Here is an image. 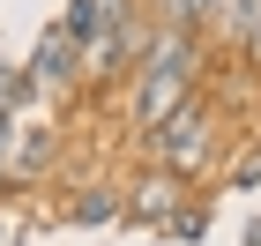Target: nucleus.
<instances>
[{
    "label": "nucleus",
    "mask_w": 261,
    "mask_h": 246,
    "mask_svg": "<svg viewBox=\"0 0 261 246\" xmlns=\"http://www.w3.org/2000/svg\"><path fill=\"white\" fill-rule=\"evenodd\" d=\"M172 209H179V179H172V172H157L149 186H135V202H127V216H135V224H164Z\"/></svg>",
    "instance_id": "20e7f679"
},
{
    "label": "nucleus",
    "mask_w": 261,
    "mask_h": 246,
    "mask_svg": "<svg viewBox=\"0 0 261 246\" xmlns=\"http://www.w3.org/2000/svg\"><path fill=\"white\" fill-rule=\"evenodd\" d=\"M149 142H157V157L172 164V172H201V164H209V112L187 97L179 112H172V120L149 134Z\"/></svg>",
    "instance_id": "f03ea898"
},
{
    "label": "nucleus",
    "mask_w": 261,
    "mask_h": 246,
    "mask_svg": "<svg viewBox=\"0 0 261 246\" xmlns=\"http://www.w3.org/2000/svg\"><path fill=\"white\" fill-rule=\"evenodd\" d=\"M75 67H82V38L67 22H53L38 38V60H30V90H60V82H75Z\"/></svg>",
    "instance_id": "7ed1b4c3"
},
{
    "label": "nucleus",
    "mask_w": 261,
    "mask_h": 246,
    "mask_svg": "<svg viewBox=\"0 0 261 246\" xmlns=\"http://www.w3.org/2000/svg\"><path fill=\"white\" fill-rule=\"evenodd\" d=\"M201 15H217V0H157V22H179V30H194Z\"/></svg>",
    "instance_id": "423d86ee"
},
{
    "label": "nucleus",
    "mask_w": 261,
    "mask_h": 246,
    "mask_svg": "<svg viewBox=\"0 0 261 246\" xmlns=\"http://www.w3.org/2000/svg\"><path fill=\"white\" fill-rule=\"evenodd\" d=\"M112 209H120V194L112 186H90V194H75V224H105Z\"/></svg>",
    "instance_id": "39448f33"
},
{
    "label": "nucleus",
    "mask_w": 261,
    "mask_h": 246,
    "mask_svg": "<svg viewBox=\"0 0 261 246\" xmlns=\"http://www.w3.org/2000/svg\"><path fill=\"white\" fill-rule=\"evenodd\" d=\"M246 246H261V224H254V231H246Z\"/></svg>",
    "instance_id": "0eeeda50"
},
{
    "label": "nucleus",
    "mask_w": 261,
    "mask_h": 246,
    "mask_svg": "<svg viewBox=\"0 0 261 246\" xmlns=\"http://www.w3.org/2000/svg\"><path fill=\"white\" fill-rule=\"evenodd\" d=\"M194 30H179V22H157V38H149V60H142V82H135V120L142 134H157L172 112L187 104V90H194Z\"/></svg>",
    "instance_id": "f257e3e1"
}]
</instances>
